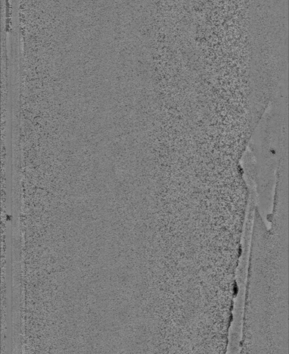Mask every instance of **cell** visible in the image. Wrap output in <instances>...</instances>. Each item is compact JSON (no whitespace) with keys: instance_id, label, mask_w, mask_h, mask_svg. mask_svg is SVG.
<instances>
[{"instance_id":"cell-1","label":"cell","mask_w":289,"mask_h":354,"mask_svg":"<svg viewBox=\"0 0 289 354\" xmlns=\"http://www.w3.org/2000/svg\"><path fill=\"white\" fill-rule=\"evenodd\" d=\"M242 346L257 353L288 348V227L252 230Z\"/></svg>"}]
</instances>
